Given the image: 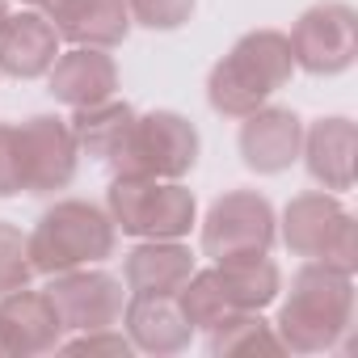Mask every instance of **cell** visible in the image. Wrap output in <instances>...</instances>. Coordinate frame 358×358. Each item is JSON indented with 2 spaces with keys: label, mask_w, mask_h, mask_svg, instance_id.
Returning a JSON list of instances; mask_svg holds the SVG:
<instances>
[{
  "label": "cell",
  "mask_w": 358,
  "mask_h": 358,
  "mask_svg": "<svg viewBox=\"0 0 358 358\" xmlns=\"http://www.w3.org/2000/svg\"><path fill=\"white\" fill-rule=\"evenodd\" d=\"M282 245L295 257L324 262L333 270L354 274L358 270V236H354V215L341 207L337 194L312 190L287 203L282 211Z\"/></svg>",
  "instance_id": "6"
},
{
  "label": "cell",
  "mask_w": 358,
  "mask_h": 358,
  "mask_svg": "<svg viewBox=\"0 0 358 358\" xmlns=\"http://www.w3.org/2000/svg\"><path fill=\"white\" fill-rule=\"evenodd\" d=\"M236 312H262L278 299L282 291V274L278 266L270 262V253H245V257H228V262H215Z\"/></svg>",
  "instance_id": "19"
},
{
  "label": "cell",
  "mask_w": 358,
  "mask_h": 358,
  "mask_svg": "<svg viewBox=\"0 0 358 358\" xmlns=\"http://www.w3.org/2000/svg\"><path fill=\"white\" fill-rule=\"evenodd\" d=\"M131 118H135V110H131L127 101L106 97V101H97V106H80V110L68 118V127H72V135H76L80 156H93V160L106 164V156L114 152V143L122 139V131H127Z\"/></svg>",
  "instance_id": "20"
},
{
  "label": "cell",
  "mask_w": 358,
  "mask_h": 358,
  "mask_svg": "<svg viewBox=\"0 0 358 358\" xmlns=\"http://www.w3.org/2000/svg\"><path fill=\"white\" fill-rule=\"evenodd\" d=\"M55 350H64V354H114V358H127L135 345H131V337H127V333H118V329L110 324V329L76 333L72 341H59Z\"/></svg>",
  "instance_id": "25"
},
{
  "label": "cell",
  "mask_w": 358,
  "mask_h": 358,
  "mask_svg": "<svg viewBox=\"0 0 358 358\" xmlns=\"http://www.w3.org/2000/svg\"><path fill=\"white\" fill-rule=\"evenodd\" d=\"M22 5H38V0H22Z\"/></svg>",
  "instance_id": "29"
},
{
  "label": "cell",
  "mask_w": 358,
  "mask_h": 358,
  "mask_svg": "<svg viewBox=\"0 0 358 358\" xmlns=\"http://www.w3.org/2000/svg\"><path fill=\"white\" fill-rule=\"evenodd\" d=\"M354 152H358V131L350 118L333 114V118H316L303 131V164L312 173V182L324 190H350L354 186Z\"/></svg>",
  "instance_id": "14"
},
{
  "label": "cell",
  "mask_w": 358,
  "mask_h": 358,
  "mask_svg": "<svg viewBox=\"0 0 358 358\" xmlns=\"http://www.w3.org/2000/svg\"><path fill=\"white\" fill-rule=\"evenodd\" d=\"M127 337L143 354H182L194 337L190 320L182 316L173 295H131L122 308Z\"/></svg>",
  "instance_id": "16"
},
{
  "label": "cell",
  "mask_w": 358,
  "mask_h": 358,
  "mask_svg": "<svg viewBox=\"0 0 358 358\" xmlns=\"http://www.w3.org/2000/svg\"><path fill=\"white\" fill-rule=\"evenodd\" d=\"M34 278V262H30V236L17 224L0 220V295L22 291Z\"/></svg>",
  "instance_id": "23"
},
{
  "label": "cell",
  "mask_w": 358,
  "mask_h": 358,
  "mask_svg": "<svg viewBox=\"0 0 358 358\" xmlns=\"http://www.w3.org/2000/svg\"><path fill=\"white\" fill-rule=\"evenodd\" d=\"M295 72L291 38L278 30H253L245 34L207 76V101L224 118H245L257 106H266Z\"/></svg>",
  "instance_id": "2"
},
{
  "label": "cell",
  "mask_w": 358,
  "mask_h": 358,
  "mask_svg": "<svg viewBox=\"0 0 358 358\" xmlns=\"http://www.w3.org/2000/svg\"><path fill=\"white\" fill-rule=\"evenodd\" d=\"M194 274V253L182 241H143L127 253L122 282L131 295H177Z\"/></svg>",
  "instance_id": "18"
},
{
  "label": "cell",
  "mask_w": 358,
  "mask_h": 358,
  "mask_svg": "<svg viewBox=\"0 0 358 358\" xmlns=\"http://www.w3.org/2000/svg\"><path fill=\"white\" fill-rule=\"evenodd\" d=\"M47 299L64 324V333H89V329H110L122 320L127 295H122V278L106 274V270H64L51 274Z\"/></svg>",
  "instance_id": "10"
},
{
  "label": "cell",
  "mask_w": 358,
  "mask_h": 358,
  "mask_svg": "<svg viewBox=\"0 0 358 358\" xmlns=\"http://www.w3.org/2000/svg\"><path fill=\"white\" fill-rule=\"evenodd\" d=\"M207 333H211V354H220V358H232V354H282V341H278L274 324L262 312H232Z\"/></svg>",
  "instance_id": "22"
},
{
  "label": "cell",
  "mask_w": 358,
  "mask_h": 358,
  "mask_svg": "<svg viewBox=\"0 0 358 358\" xmlns=\"http://www.w3.org/2000/svg\"><path fill=\"white\" fill-rule=\"evenodd\" d=\"M354 329V274L324 262H303L291 278V295L278 312V341L291 354H324Z\"/></svg>",
  "instance_id": "1"
},
{
  "label": "cell",
  "mask_w": 358,
  "mask_h": 358,
  "mask_svg": "<svg viewBox=\"0 0 358 358\" xmlns=\"http://www.w3.org/2000/svg\"><path fill=\"white\" fill-rule=\"evenodd\" d=\"M13 17V9H9V0H0V30H5V22Z\"/></svg>",
  "instance_id": "27"
},
{
  "label": "cell",
  "mask_w": 358,
  "mask_h": 358,
  "mask_svg": "<svg viewBox=\"0 0 358 358\" xmlns=\"http://www.w3.org/2000/svg\"><path fill=\"white\" fill-rule=\"evenodd\" d=\"M199 160V131L190 118L173 110L135 114L106 156V169L114 177H160V182H182Z\"/></svg>",
  "instance_id": "4"
},
{
  "label": "cell",
  "mask_w": 358,
  "mask_h": 358,
  "mask_svg": "<svg viewBox=\"0 0 358 358\" xmlns=\"http://www.w3.org/2000/svg\"><path fill=\"white\" fill-rule=\"evenodd\" d=\"M0 354H9V345H5V337H0Z\"/></svg>",
  "instance_id": "28"
},
{
  "label": "cell",
  "mask_w": 358,
  "mask_h": 358,
  "mask_svg": "<svg viewBox=\"0 0 358 358\" xmlns=\"http://www.w3.org/2000/svg\"><path fill=\"white\" fill-rule=\"evenodd\" d=\"M47 22L59 38L72 47H118L131 34V9L127 0H38Z\"/></svg>",
  "instance_id": "12"
},
{
  "label": "cell",
  "mask_w": 358,
  "mask_h": 358,
  "mask_svg": "<svg viewBox=\"0 0 358 358\" xmlns=\"http://www.w3.org/2000/svg\"><path fill=\"white\" fill-rule=\"evenodd\" d=\"M13 135H17V160H22V190L55 194V190L72 186L76 164H80V148H76L68 118L34 114L22 127H13Z\"/></svg>",
  "instance_id": "8"
},
{
  "label": "cell",
  "mask_w": 358,
  "mask_h": 358,
  "mask_svg": "<svg viewBox=\"0 0 358 358\" xmlns=\"http://www.w3.org/2000/svg\"><path fill=\"white\" fill-rule=\"evenodd\" d=\"M287 38H291L295 68L312 76H337L358 55V13L341 0H324V5H312L295 22Z\"/></svg>",
  "instance_id": "9"
},
{
  "label": "cell",
  "mask_w": 358,
  "mask_h": 358,
  "mask_svg": "<svg viewBox=\"0 0 358 358\" xmlns=\"http://www.w3.org/2000/svg\"><path fill=\"white\" fill-rule=\"evenodd\" d=\"M22 194V160H17V135L0 122V199Z\"/></svg>",
  "instance_id": "26"
},
{
  "label": "cell",
  "mask_w": 358,
  "mask_h": 358,
  "mask_svg": "<svg viewBox=\"0 0 358 358\" xmlns=\"http://www.w3.org/2000/svg\"><path fill=\"white\" fill-rule=\"evenodd\" d=\"M47 76H51L55 101H64L72 110L97 106V101L114 97V89H118V68L101 47H72V51L55 55Z\"/></svg>",
  "instance_id": "15"
},
{
  "label": "cell",
  "mask_w": 358,
  "mask_h": 358,
  "mask_svg": "<svg viewBox=\"0 0 358 358\" xmlns=\"http://www.w3.org/2000/svg\"><path fill=\"white\" fill-rule=\"evenodd\" d=\"M59 55V34L47 22V13H13L0 30V72L34 80L47 76Z\"/></svg>",
  "instance_id": "17"
},
{
  "label": "cell",
  "mask_w": 358,
  "mask_h": 358,
  "mask_svg": "<svg viewBox=\"0 0 358 358\" xmlns=\"http://www.w3.org/2000/svg\"><path fill=\"white\" fill-rule=\"evenodd\" d=\"M199 0H127L131 22L148 26V30H177L186 26Z\"/></svg>",
  "instance_id": "24"
},
{
  "label": "cell",
  "mask_w": 358,
  "mask_h": 358,
  "mask_svg": "<svg viewBox=\"0 0 358 358\" xmlns=\"http://www.w3.org/2000/svg\"><path fill=\"white\" fill-rule=\"evenodd\" d=\"M278 241V215L266 194L257 190H232L211 203L203 220V253L215 262L245 257V253H270Z\"/></svg>",
  "instance_id": "7"
},
{
  "label": "cell",
  "mask_w": 358,
  "mask_h": 358,
  "mask_svg": "<svg viewBox=\"0 0 358 358\" xmlns=\"http://www.w3.org/2000/svg\"><path fill=\"white\" fill-rule=\"evenodd\" d=\"M173 299H177V308H182V316L190 320V329H215L224 316L236 312V303H232V295H228V287H224L215 266L211 270H194L182 287H177Z\"/></svg>",
  "instance_id": "21"
},
{
  "label": "cell",
  "mask_w": 358,
  "mask_h": 358,
  "mask_svg": "<svg viewBox=\"0 0 358 358\" xmlns=\"http://www.w3.org/2000/svg\"><path fill=\"white\" fill-rule=\"evenodd\" d=\"M106 203L114 228L139 241H182L199 224L194 194L182 182H160V177H114Z\"/></svg>",
  "instance_id": "5"
},
{
  "label": "cell",
  "mask_w": 358,
  "mask_h": 358,
  "mask_svg": "<svg viewBox=\"0 0 358 358\" xmlns=\"http://www.w3.org/2000/svg\"><path fill=\"white\" fill-rule=\"evenodd\" d=\"M303 122L287 106H257L241 118V156L253 173H282L299 160Z\"/></svg>",
  "instance_id": "11"
},
{
  "label": "cell",
  "mask_w": 358,
  "mask_h": 358,
  "mask_svg": "<svg viewBox=\"0 0 358 358\" xmlns=\"http://www.w3.org/2000/svg\"><path fill=\"white\" fill-rule=\"evenodd\" d=\"M0 337H5L9 354H51L64 341V324L47 299V291H9L0 295Z\"/></svg>",
  "instance_id": "13"
},
{
  "label": "cell",
  "mask_w": 358,
  "mask_h": 358,
  "mask_svg": "<svg viewBox=\"0 0 358 358\" xmlns=\"http://www.w3.org/2000/svg\"><path fill=\"white\" fill-rule=\"evenodd\" d=\"M114 241H118V228L110 211L85 199H64L38 215L30 232V262H34V274H64V270L106 262L114 253Z\"/></svg>",
  "instance_id": "3"
}]
</instances>
